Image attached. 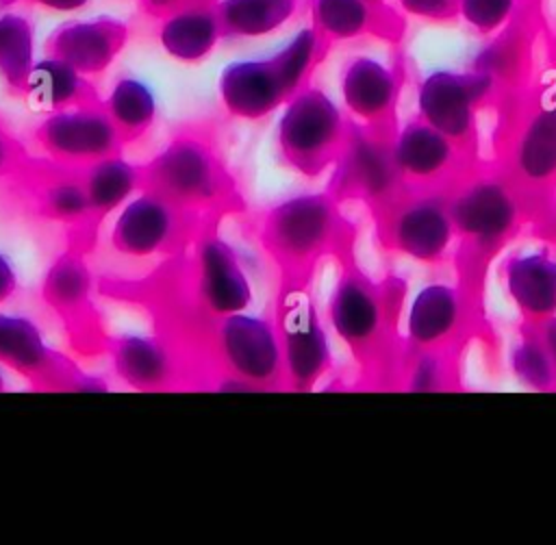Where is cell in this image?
Returning a JSON list of instances; mask_svg holds the SVG:
<instances>
[{"mask_svg":"<svg viewBox=\"0 0 556 545\" xmlns=\"http://www.w3.org/2000/svg\"><path fill=\"white\" fill-rule=\"evenodd\" d=\"M24 176L35 180L33 200L46 219L76 230L96 226L91 202L76 167L48 161L43 167L30 165Z\"/></svg>","mask_w":556,"mask_h":545,"instance_id":"obj_25","label":"cell"},{"mask_svg":"<svg viewBox=\"0 0 556 545\" xmlns=\"http://www.w3.org/2000/svg\"><path fill=\"white\" fill-rule=\"evenodd\" d=\"M500 169L523 195L530 215L556 191V102L539 104L521 117Z\"/></svg>","mask_w":556,"mask_h":545,"instance_id":"obj_15","label":"cell"},{"mask_svg":"<svg viewBox=\"0 0 556 545\" xmlns=\"http://www.w3.org/2000/svg\"><path fill=\"white\" fill-rule=\"evenodd\" d=\"M400 2L406 11L426 15V17H443L456 4V0H400Z\"/></svg>","mask_w":556,"mask_h":545,"instance_id":"obj_38","label":"cell"},{"mask_svg":"<svg viewBox=\"0 0 556 545\" xmlns=\"http://www.w3.org/2000/svg\"><path fill=\"white\" fill-rule=\"evenodd\" d=\"M271 317L282 343L287 389H315L332 371L334 356L328 324L311 291V278L280 276Z\"/></svg>","mask_w":556,"mask_h":545,"instance_id":"obj_8","label":"cell"},{"mask_svg":"<svg viewBox=\"0 0 556 545\" xmlns=\"http://www.w3.org/2000/svg\"><path fill=\"white\" fill-rule=\"evenodd\" d=\"M369 2H378V0H369Z\"/></svg>","mask_w":556,"mask_h":545,"instance_id":"obj_44","label":"cell"},{"mask_svg":"<svg viewBox=\"0 0 556 545\" xmlns=\"http://www.w3.org/2000/svg\"><path fill=\"white\" fill-rule=\"evenodd\" d=\"M130 28L113 15L74 17L61 22L46 39L43 52L74 65L85 76L104 74L128 41Z\"/></svg>","mask_w":556,"mask_h":545,"instance_id":"obj_19","label":"cell"},{"mask_svg":"<svg viewBox=\"0 0 556 545\" xmlns=\"http://www.w3.org/2000/svg\"><path fill=\"white\" fill-rule=\"evenodd\" d=\"M460 350L463 347H406L402 343L397 384L417 393L458 389Z\"/></svg>","mask_w":556,"mask_h":545,"instance_id":"obj_29","label":"cell"},{"mask_svg":"<svg viewBox=\"0 0 556 545\" xmlns=\"http://www.w3.org/2000/svg\"><path fill=\"white\" fill-rule=\"evenodd\" d=\"M402 187L393 159V128H369L352 122L345 148L332 167L326 189L341 202L358 200L374 211Z\"/></svg>","mask_w":556,"mask_h":545,"instance_id":"obj_10","label":"cell"},{"mask_svg":"<svg viewBox=\"0 0 556 545\" xmlns=\"http://www.w3.org/2000/svg\"><path fill=\"white\" fill-rule=\"evenodd\" d=\"M22 96L46 113L102 100L89 76L46 52L33 63Z\"/></svg>","mask_w":556,"mask_h":545,"instance_id":"obj_26","label":"cell"},{"mask_svg":"<svg viewBox=\"0 0 556 545\" xmlns=\"http://www.w3.org/2000/svg\"><path fill=\"white\" fill-rule=\"evenodd\" d=\"M326 39L319 35V30L311 26L298 28L282 46H278L274 52H269L287 91L289 98L300 91L304 85H308V76L313 74L315 65L324 56Z\"/></svg>","mask_w":556,"mask_h":545,"instance_id":"obj_33","label":"cell"},{"mask_svg":"<svg viewBox=\"0 0 556 545\" xmlns=\"http://www.w3.org/2000/svg\"><path fill=\"white\" fill-rule=\"evenodd\" d=\"M450 137L421 117L393 132V159L404 187L447 189L469 165Z\"/></svg>","mask_w":556,"mask_h":545,"instance_id":"obj_17","label":"cell"},{"mask_svg":"<svg viewBox=\"0 0 556 545\" xmlns=\"http://www.w3.org/2000/svg\"><path fill=\"white\" fill-rule=\"evenodd\" d=\"M146 185L193 215L230 211L237 187L213 141L200 130H180L148 163Z\"/></svg>","mask_w":556,"mask_h":545,"instance_id":"obj_4","label":"cell"},{"mask_svg":"<svg viewBox=\"0 0 556 545\" xmlns=\"http://www.w3.org/2000/svg\"><path fill=\"white\" fill-rule=\"evenodd\" d=\"M491 85L493 78L482 69L430 72L417 91L419 117L450 137L463 152H469L476 137L478 111Z\"/></svg>","mask_w":556,"mask_h":545,"instance_id":"obj_16","label":"cell"},{"mask_svg":"<svg viewBox=\"0 0 556 545\" xmlns=\"http://www.w3.org/2000/svg\"><path fill=\"white\" fill-rule=\"evenodd\" d=\"M217 96L230 117L245 122L265 119L289 100V91L269 54L226 63L217 78Z\"/></svg>","mask_w":556,"mask_h":545,"instance_id":"obj_20","label":"cell"},{"mask_svg":"<svg viewBox=\"0 0 556 545\" xmlns=\"http://www.w3.org/2000/svg\"><path fill=\"white\" fill-rule=\"evenodd\" d=\"M102 104L124 143H132L148 135L159 117V96L154 87L137 74L117 76L102 98Z\"/></svg>","mask_w":556,"mask_h":545,"instance_id":"obj_28","label":"cell"},{"mask_svg":"<svg viewBox=\"0 0 556 545\" xmlns=\"http://www.w3.org/2000/svg\"><path fill=\"white\" fill-rule=\"evenodd\" d=\"M339 93L341 106L356 124L389 128L400 93V80L387 63L376 56L358 54L343 63Z\"/></svg>","mask_w":556,"mask_h":545,"instance_id":"obj_22","label":"cell"},{"mask_svg":"<svg viewBox=\"0 0 556 545\" xmlns=\"http://www.w3.org/2000/svg\"><path fill=\"white\" fill-rule=\"evenodd\" d=\"M480 297L465 282H426L404 313L406 347H463L480 326Z\"/></svg>","mask_w":556,"mask_h":545,"instance_id":"obj_11","label":"cell"},{"mask_svg":"<svg viewBox=\"0 0 556 545\" xmlns=\"http://www.w3.org/2000/svg\"><path fill=\"white\" fill-rule=\"evenodd\" d=\"M37 61L35 26L28 15L2 9L0 11V80L13 93L22 96L30 67Z\"/></svg>","mask_w":556,"mask_h":545,"instance_id":"obj_31","label":"cell"},{"mask_svg":"<svg viewBox=\"0 0 556 545\" xmlns=\"http://www.w3.org/2000/svg\"><path fill=\"white\" fill-rule=\"evenodd\" d=\"M500 271L521 324L539 326L556 315V252L549 245L506 254Z\"/></svg>","mask_w":556,"mask_h":545,"instance_id":"obj_21","label":"cell"},{"mask_svg":"<svg viewBox=\"0 0 556 545\" xmlns=\"http://www.w3.org/2000/svg\"><path fill=\"white\" fill-rule=\"evenodd\" d=\"M13 2H17V0H0V7H9V4H13Z\"/></svg>","mask_w":556,"mask_h":545,"instance_id":"obj_43","label":"cell"},{"mask_svg":"<svg viewBox=\"0 0 556 545\" xmlns=\"http://www.w3.org/2000/svg\"><path fill=\"white\" fill-rule=\"evenodd\" d=\"M337 263L339 274L324 308L328 330L352 354L363 373L397 371L402 352V339L397 337L402 282L371 280L354 263L350 250L337 256Z\"/></svg>","mask_w":556,"mask_h":545,"instance_id":"obj_1","label":"cell"},{"mask_svg":"<svg viewBox=\"0 0 556 545\" xmlns=\"http://www.w3.org/2000/svg\"><path fill=\"white\" fill-rule=\"evenodd\" d=\"M33 139L48 161L76 169L124 152L126 145L102 100L46 113L35 126Z\"/></svg>","mask_w":556,"mask_h":545,"instance_id":"obj_12","label":"cell"},{"mask_svg":"<svg viewBox=\"0 0 556 545\" xmlns=\"http://www.w3.org/2000/svg\"><path fill=\"white\" fill-rule=\"evenodd\" d=\"M20 289V271L11 254L0 250V308L15 297Z\"/></svg>","mask_w":556,"mask_h":545,"instance_id":"obj_37","label":"cell"},{"mask_svg":"<svg viewBox=\"0 0 556 545\" xmlns=\"http://www.w3.org/2000/svg\"><path fill=\"white\" fill-rule=\"evenodd\" d=\"M456 230L454 261L463 282L478 289L486 265L521 230L530 208L502 169H465L447 187Z\"/></svg>","mask_w":556,"mask_h":545,"instance_id":"obj_2","label":"cell"},{"mask_svg":"<svg viewBox=\"0 0 556 545\" xmlns=\"http://www.w3.org/2000/svg\"><path fill=\"white\" fill-rule=\"evenodd\" d=\"M352 224L328 189L300 191L261 215L258 241L282 278H311L328 256L352 250Z\"/></svg>","mask_w":556,"mask_h":545,"instance_id":"obj_3","label":"cell"},{"mask_svg":"<svg viewBox=\"0 0 556 545\" xmlns=\"http://www.w3.org/2000/svg\"><path fill=\"white\" fill-rule=\"evenodd\" d=\"M0 365L37 389L104 391L98 378L80 373L46 339L41 326L22 313L0 310Z\"/></svg>","mask_w":556,"mask_h":545,"instance_id":"obj_13","label":"cell"},{"mask_svg":"<svg viewBox=\"0 0 556 545\" xmlns=\"http://www.w3.org/2000/svg\"><path fill=\"white\" fill-rule=\"evenodd\" d=\"M41 297L48 308L63 319L78 347L96 343L98 324L93 308V274L80 248L61 252L46 269Z\"/></svg>","mask_w":556,"mask_h":545,"instance_id":"obj_18","label":"cell"},{"mask_svg":"<svg viewBox=\"0 0 556 545\" xmlns=\"http://www.w3.org/2000/svg\"><path fill=\"white\" fill-rule=\"evenodd\" d=\"M350 128L345 109L321 87L308 83L280 106L274 141L285 165L317 178L334 167Z\"/></svg>","mask_w":556,"mask_h":545,"instance_id":"obj_5","label":"cell"},{"mask_svg":"<svg viewBox=\"0 0 556 545\" xmlns=\"http://www.w3.org/2000/svg\"><path fill=\"white\" fill-rule=\"evenodd\" d=\"M159 46L178 63H200L224 39L213 0H191L159 17Z\"/></svg>","mask_w":556,"mask_h":545,"instance_id":"obj_24","label":"cell"},{"mask_svg":"<svg viewBox=\"0 0 556 545\" xmlns=\"http://www.w3.org/2000/svg\"><path fill=\"white\" fill-rule=\"evenodd\" d=\"M224 37L252 39L282 28L300 9L302 0H213Z\"/></svg>","mask_w":556,"mask_h":545,"instance_id":"obj_30","label":"cell"},{"mask_svg":"<svg viewBox=\"0 0 556 545\" xmlns=\"http://www.w3.org/2000/svg\"><path fill=\"white\" fill-rule=\"evenodd\" d=\"M28 152L0 119V180L22 176L30 169Z\"/></svg>","mask_w":556,"mask_h":545,"instance_id":"obj_36","label":"cell"},{"mask_svg":"<svg viewBox=\"0 0 556 545\" xmlns=\"http://www.w3.org/2000/svg\"><path fill=\"white\" fill-rule=\"evenodd\" d=\"M7 389V376H4V367L0 365V391Z\"/></svg>","mask_w":556,"mask_h":545,"instance_id":"obj_42","label":"cell"},{"mask_svg":"<svg viewBox=\"0 0 556 545\" xmlns=\"http://www.w3.org/2000/svg\"><path fill=\"white\" fill-rule=\"evenodd\" d=\"M117 380L137 391H169L182 384L180 356L167 341L148 334H122L104 341Z\"/></svg>","mask_w":556,"mask_h":545,"instance_id":"obj_23","label":"cell"},{"mask_svg":"<svg viewBox=\"0 0 556 545\" xmlns=\"http://www.w3.org/2000/svg\"><path fill=\"white\" fill-rule=\"evenodd\" d=\"M371 213L380 243L389 252L430 267L454 258L456 230L447 189L402 187Z\"/></svg>","mask_w":556,"mask_h":545,"instance_id":"obj_6","label":"cell"},{"mask_svg":"<svg viewBox=\"0 0 556 545\" xmlns=\"http://www.w3.org/2000/svg\"><path fill=\"white\" fill-rule=\"evenodd\" d=\"M539 332H541V337H543L545 345L549 347V354H552L554 365H556V315H554V317H549L547 321L539 324Z\"/></svg>","mask_w":556,"mask_h":545,"instance_id":"obj_41","label":"cell"},{"mask_svg":"<svg viewBox=\"0 0 556 545\" xmlns=\"http://www.w3.org/2000/svg\"><path fill=\"white\" fill-rule=\"evenodd\" d=\"M191 293L200 310L219 319L248 310L254 302V287L237 248L217 230L198 232L191 254Z\"/></svg>","mask_w":556,"mask_h":545,"instance_id":"obj_14","label":"cell"},{"mask_svg":"<svg viewBox=\"0 0 556 545\" xmlns=\"http://www.w3.org/2000/svg\"><path fill=\"white\" fill-rule=\"evenodd\" d=\"M78 174L87 189L96 226L119 211L146 185L143 163H132L122 152L78 167Z\"/></svg>","mask_w":556,"mask_h":545,"instance_id":"obj_27","label":"cell"},{"mask_svg":"<svg viewBox=\"0 0 556 545\" xmlns=\"http://www.w3.org/2000/svg\"><path fill=\"white\" fill-rule=\"evenodd\" d=\"M211 350L226 391L287 389L282 343L274 317L239 310L213 319Z\"/></svg>","mask_w":556,"mask_h":545,"instance_id":"obj_7","label":"cell"},{"mask_svg":"<svg viewBox=\"0 0 556 545\" xmlns=\"http://www.w3.org/2000/svg\"><path fill=\"white\" fill-rule=\"evenodd\" d=\"M33 4H39L48 11H56V13H76L80 9H85L91 0H26Z\"/></svg>","mask_w":556,"mask_h":545,"instance_id":"obj_39","label":"cell"},{"mask_svg":"<svg viewBox=\"0 0 556 545\" xmlns=\"http://www.w3.org/2000/svg\"><path fill=\"white\" fill-rule=\"evenodd\" d=\"M185 2H191V0H141L143 9H146L148 13H152L154 17H161L163 13L176 9V7L185 4Z\"/></svg>","mask_w":556,"mask_h":545,"instance_id":"obj_40","label":"cell"},{"mask_svg":"<svg viewBox=\"0 0 556 545\" xmlns=\"http://www.w3.org/2000/svg\"><path fill=\"white\" fill-rule=\"evenodd\" d=\"M508 365L519 384L532 391H556V365L539 326H519V334L508 352Z\"/></svg>","mask_w":556,"mask_h":545,"instance_id":"obj_32","label":"cell"},{"mask_svg":"<svg viewBox=\"0 0 556 545\" xmlns=\"http://www.w3.org/2000/svg\"><path fill=\"white\" fill-rule=\"evenodd\" d=\"M198 217L143 187L115 211L109 243L132 261L172 254L198 237Z\"/></svg>","mask_w":556,"mask_h":545,"instance_id":"obj_9","label":"cell"},{"mask_svg":"<svg viewBox=\"0 0 556 545\" xmlns=\"http://www.w3.org/2000/svg\"><path fill=\"white\" fill-rule=\"evenodd\" d=\"M369 0H311L313 26L326 41L352 39L371 26Z\"/></svg>","mask_w":556,"mask_h":545,"instance_id":"obj_34","label":"cell"},{"mask_svg":"<svg viewBox=\"0 0 556 545\" xmlns=\"http://www.w3.org/2000/svg\"><path fill=\"white\" fill-rule=\"evenodd\" d=\"M458 7L473 28L491 33L508 20L515 0H458Z\"/></svg>","mask_w":556,"mask_h":545,"instance_id":"obj_35","label":"cell"}]
</instances>
